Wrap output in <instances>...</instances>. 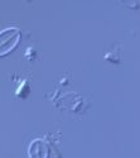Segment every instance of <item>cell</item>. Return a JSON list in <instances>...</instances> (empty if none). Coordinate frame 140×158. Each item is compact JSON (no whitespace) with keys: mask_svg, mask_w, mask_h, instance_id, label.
Wrapping results in <instances>:
<instances>
[{"mask_svg":"<svg viewBox=\"0 0 140 158\" xmlns=\"http://www.w3.org/2000/svg\"><path fill=\"white\" fill-rule=\"evenodd\" d=\"M20 39V31L15 27H8L0 31V56H5L17 47Z\"/></svg>","mask_w":140,"mask_h":158,"instance_id":"6da1fadb","label":"cell"},{"mask_svg":"<svg viewBox=\"0 0 140 158\" xmlns=\"http://www.w3.org/2000/svg\"><path fill=\"white\" fill-rule=\"evenodd\" d=\"M49 149L42 139H35L29 146V157L30 158H48Z\"/></svg>","mask_w":140,"mask_h":158,"instance_id":"7a4b0ae2","label":"cell"}]
</instances>
